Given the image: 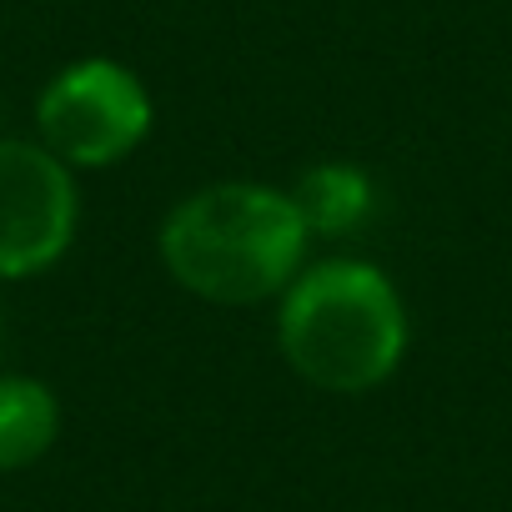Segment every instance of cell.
<instances>
[{
	"mask_svg": "<svg viewBox=\"0 0 512 512\" xmlns=\"http://www.w3.org/2000/svg\"><path fill=\"white\" fill-rule=\"evenodd\" d=\"M277 337L302 382L357 397L397 372L407 352V312L372 262H322L287 287Z\"/></svg>",
	"mask_w": 512,
	"mask_h": 512,
	"instance_id": "cell-2",
	"label": "cell"
},
{
	"mask_svg": "<svg viewBox=\"0 0 512 512\" xmlns=\"http://www.w3.org/2000/svg\"><path fill=\"white\" fill-rule=\"evenodd\" d=\"M76 236L71 166L31 141H0V277L56 267Z\"/></svg>",
	"mask_w": 512,
	"mask_h": 512,
	"instance_id": "cell-4",
	"label": "cell"
},
{
	"mask_svg": "<svg viewBox=\"0 0 512 512\" xmlns=\"http://www.w3.org/2000/svg\"><path fill=\"white\" fill-rule=\"evenodd\" d=\"M41 146L66 166H116L151 131L146 86L116 61H76L66 66L36 101Z\"/></svg>",
	"mask_w": 512,
	"mask_h": 512,
	"instance_id": "cell-3",
	"label": "cell"
},
{
	"mask_svg": "<svg viewBox=\"0 0 512 512\" xmlns=\"http://www.w3.org/2000/svg\"><path fill=\"white\" fill-rule=\"evenodd\" d=\"M292 201H297V211H302L312 236H342L357 221H367V211H372V176L362 166L327 161V166H312L297 181Z\"/></svg>",
	"mask_w": 512,
	"mask_h": 512,
	"instance_id": "cell-6",
	"label": "cell"
},
{
	"mask_svg": "<svg viewBox=\"0 0 512 512\" xmlns=\"http://www.w3.org/2000/svg\"><path fill=\"white\" fill-rule=\"evenodd\" d=\"M61 407L36 377H0V472L31 467L56 442Z\"/></svg>",
	"mask_w": 512,
	"mask_h": 512,
	"instance_id": "cell-5",
	"label": "cell"
},
{
	"mask_svg": "<svg viewBox=\"0 0 512 512\" xmlns=\"http://www.w3.org/2000/svg\"><path fill=\"white\" fill-rule=\"evenodd\" d=\"M307 221L292 196L226 181L186 196L161 226L166 272L201 302L251 307L287 292L307 256Z\"/></svg>",
	"mask_w": 512,
	"mask_h": 512,
	"instance_id": "cell-1",
	"label": "cell"
}]
</instances>
